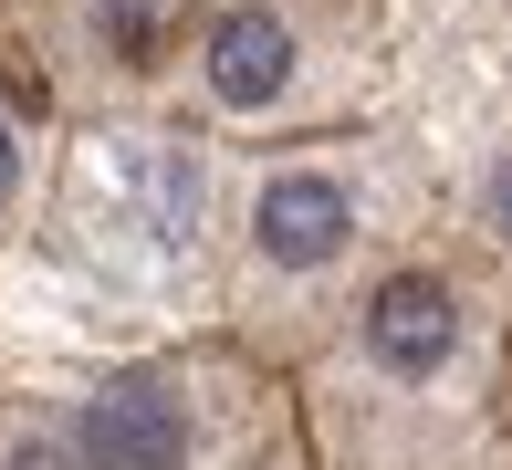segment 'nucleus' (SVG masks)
Here are the masks:
<instances>
[{"label": "nucleus", "instance_id": "1", "mask_svg": "<svg viewBox=\"0 0 512 470\" xmlns=\"http://www.w3.org/2000/svg\"><path fill=\"white\" fill-rule=\"evenodd\" d=\"M293 387L324 470H471L492 418V324L460 272L398 262L293 366Z\"/></svg>", "mask_w": 512, "mask_h": 470}, {"label": "nucleus", "instance_id": "2", "mask_svg": "<svg viewBox=\"0 0 512 470\" xmlns=\"http://www.w3.org/2000/svg\"><path fill=\"white\" fill-rule=\"evenodd\" d=\"M387 262V157L377 136H272V157L230 199V282L220 324L272 366H304L356 314Z\"/></svg>", "mask_w": 512, "mask_h": 470}, {"label": "nucleus", "instance_id": "3", "mask_svg": "<svg viewBox=\"0 0 512 470\" xmlns=\"http://www.w3.org/2000/svg\"><path fill=\"white\" fill-rule=\"evenodd\" d=\"M63 429L84 470H324L293 366H272L230 324L105 366L95 387L63 397Z\"/></svg>", "mask_w": 512, "mask_h": 470}, {"label": "nucleus", "instance_id": "4", "mask_svg": "<svg viewBox=\"0 0 512 470\" xmlns=\"http://www.w3.org/2000/svg\"><path fill=\"white\" fill-rule=\"evenodd\" d=\"M356 42L324 21V0H209L178 84L199 94L209 126L241 136H314L356 105Z\"/></svg>", "mask_w": 512, "mask_h": 470}, {"label": "nucleus", "instance_id": "5", "mask_svg": "<svg viewBox=\"0 0 512 470\" xmlns=\"http://www.w3.org/2000/svg\"><path fill=\"white\" fill-rule=\"evenodd\" d=\"M0 11L63 115H126L178 94L209 0H0Z\"/></svg>", "mask_w": 512, "mask_h": 470}, {"label": "nucleus", "instance_id": "6", "mask_svg": "<svg viewBox=\"0 0 512 470\" xmlns=\"http://www.w3.org/2000/svg\"><path fill=\"white\" fill-rule=\"evenodd\" d=\"M53 94H42L32 74V53H21V32H11V11H0V251L32 230V209H42V178H53Z\"/></svg>", "mask_w": 512, "mask_h": 470}, {"label": "nucleus", "instance_id": "7", "mask_svg": "<svg viewBox=\"0 0 512 470\" xmlns=\"http://www.w3.org/2000/svg\"><path fill=\"white\" fill-rule=\"evenodd\" d=\"M0 470H84L74 429H63V408L32 418V408H11V397H0Z\"/></svg>", "mask_w": 512, "mask_h": 470}, {"label": "nucleus", "instance_id": "8", "mask_svg": "<svg viewBox=\"0 0 512 470\" xmlns=\"http://www.w3.org/2000/svg\"><path fill=\"white\" fill-rule=\"evenodd\" d=\"M0 397H11V345H0Z\"/></svg>", "mask_w": 512, "mask_h": 470}]
</instances>
